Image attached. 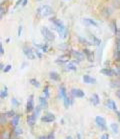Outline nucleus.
<instances>
[{"mask_svg":"<svg viewBox=\"0 0 120 139\" xmlns=\"http://www.w3.org/2000/svg\"><path fill=\"white\" fill-rule=\"evenodd\" d=\"M36 119H37V117L33 114V115H29L28 117H27V122H28V124L30 125V126H33L34 124H35V122H36Z\"/></svg>","mask_w":120,"mask_h":139,"instance_id":"obj_18","label":"nucleus"},{"mask_svg":"<svg viewBox=\"0 0 120 139\" xmlns=\"http://www.w3.org/2000/svg\"><path fill=\"white\" fill-rule=\"evenodd\" d=\"M110 83H111V86L114 87V88L120 87V79H116V80H114V81H111Z\"/></svg>","mask_w":120,"mask_h":139,"instance_id":"obj_29","label":"nucleus"},{"mask_svg":"<svg viewBox=\"0 0 120 139\" xmlns=\"http://www.w3.org/2000/svg\"><path fill=\"white\" fill-rule=\"evenodd\" d=\"M6 96H7V88L5 87L4 90L1 91V99H4Z\"/></svg>","mask_w":120,"mask_h":139,"instance_id":"obj_32","label":"nucleus"},{"mask_svg":"<svg viewBox=\"0 0 120 139\" xmlns=\"http://www.w3.org/2000/svg\"><path fill=\"white\" fill-rule=\"evenodd\" d=\"M41 50H42V52H47V50H48V45H47V44H45V45H42V47H41Z\"/></svg>","mask_w":120,"mask_h":139,"instance_id":"obj_36","label":"nucleus"},{"mask_svg":"<svg viewBox=\"0 0 120 139\" xmlns=\"http://www.w3.org/2000/svg\"><path fill=\"white\" fill-rule=\"evenodd\" d=\"M38 139H48V138H47V136H40Z\"/></svg>","mask_w":120,"mask_h":139,"instance_id":"obj_49","label":"nucleus"},{"mask_svg":"<svg viewBox=\"0 0 120 139\" xmlns=\"http://www.w3.org/2000/svg\"><path fill=\"white\" fill-rule=\"evenodd\" d=\"M71 93L74 97H77V98H82L84 97V91H82L81 89H78V88H73L71 90Z\"/></svg>","mask_w":120,"mask_h":139,"instance_id":"obj_8","label":"nucleus"},{"mask_svg":"<svg viewBox=\"0 0 120 139\" xmlns=\"http://www.w3.org/2000/svg\"><path fill=\"white\" fill-rule=\"evenodd\" d=\"M100 72H101L103 75H105V76H113V75H115L114 70L109 69V68H103V69H101Z\"/></svg>","mask_w":120,"mask_h":139,"instance_id":"obj_13","label":"nucleus"},{"mask_svg":"<svg viewBox=\"0 0 120 139\" xmlns=\"http://www.w3.org/2000/svg\"><path fill=\"white\" fill-rule=\"evenodd\" d=\"M41 33H42V35H43V37L47 40V41H49V42H52V41H54L55 40V36H54V34H53V32L52 31H50L47 27H42L41 28Z\"/></svg>","mask_w":120,"mask_h":139,"instance_id":"obj_3","label":"nucleus"},{"mask_svg":"<svg viewBox=\"0 0 120 139\" xmlns=\"http://www.w3.org/2000/svg\"><path fill=\"white\" fill-rule=\"evenodd\" d=\"M0 10H1V12H0V17L2 18V17H3V14L5 13V9L3 8V5H1V8H0Z\"/></svg>","mask_w":120,"mask_h":139,"instance_id":"obj_37","label":"nucleus"},{"mask_svg":"<svg viewBox=\"0 0 120 139\" xmlns=\"http://www.w3.org/2000/svg\"><path fill=\"white\" fill-rule=\"evenodd\" d=\"M21 32H22V26H19V28H18V36L21 35Z\"/></svg>","mask_w":120,"mask_h":139,"instance_id":"obj_45","label":"nucleus"},{"mask_svg":"<svg viewBox=\"0 0 120 139\" xmlns=\"http://www.w3.org/2000/svg\"><path fill=\"white\" fill-rule=\"evenodd\" d=\"M89 38H90L91 43H92L93 45L100 46V44H101V40H100V39H98L97 37H95V36H94V35H92V34H89Z\"/></svg>","mask_w":120,"mask_h":139,"instance_id":"obj_11","label":"nucleus"},{"mask_svg":"<svg viewBox=\"0 0 120 139\" xmlns=\"http://www.w3.org/2000/svg\"><path fill=\"white\" fill-rule=\"evenodd\" d=\"M71 54L77 59V60H79V61H82V60H84L85 59V54L84 53H82V52H80V51H75V50H71Z\"/></svg>","mask_w":120,"mask_h":139,"instance_id":"obj_7","label":"nucleus"},{"mask_svg":"<svg viewBox=\"0 0 120 139\" xmlns=\"http://www.w3.org/2000/svg\"><path fill=\"white\" fill-rule=\"evenodd\" d=\"M52 12H53L52 8H51L50 6H48V5H42V6H40V7L38 8V10H37V13H38L39 15L43 16V17L51 15Z\"/></svg>","mask_w":120,"mask_h":139,"instance_id":"obj_2","label":"nucleus"},{"mask_svg":"<svg viewBox=\"0 0 120 139\" xmlns=\"http://www.w3.org/2000/svg\"><path fill=\"white\" fill-rule=\"evenodd\" d=\"M116 36H117V39L120 40V29H118V31H117V33H116Z\"/></svg>","mask_w":120,"mask_h":139,"instance_id":"obj_46","label":"nucleus"},{"mask_svg":"<svg viewBox=\"0 0 120 139\" xmlns=\"http://www.w3.org/2000/svg\"><path fill=\"white\" fill-rule=\"evenodd\" d=\"M68 60H69V55L64 54V55H61L60 57H58L56 62L57 63H64V62H68Z\"/></svg>","mask_w":120,"mask_h":139,"instance_id":"obj_17","label":"nucleus"},{"mask_svg":"<svg viewBox=\"0 0 120 139\" xmlns=\"http://www.w3.org/2000/svg\"><path fill=\"white\" fill-rule=\"evenodd\" d=\"M83 22L85 24H87V25H91V26H94V27H98V23L96 21L90 19V18H84L83 19Z\"/></svg>","mask_w":120,"mask_h":139,"instance_id":"obj_14","label":"nucleus"},{"mask_svg":"<svg viewBox=\"0 0 120 139\" xmlns=\"http://www.w3.org/2000/svg\"><path fill=\"white\" fill-rule=\"evenodd\" d=\"M90 101L92 102V104H93V105H98V104H99V102H100L99 96H98L97 94H93V95L91 96V98H90Z\"/></svg>","mask_w":120,"mask_h":139,"instance_id":"obj_19","label":"nucleus"},{"mask_svg":"<svg viewBox=\"0 0 120 139\" xmlns=\"http://www.w3.org/2000/svg\"><path fill=\"white\" fill-rule=\"evenodd\" d=\"M114 73L116 76H120V66H117L115 69H114Z\"/></svg>","mask_w":120,"mask_h":139,"instance_id":"obj_35","label":"nucleus"},{"mask_svg":"<svg viewBox=\"0 0 120 139\" xmlns=\"http://www.w3.org/2000/svg\"><path fill=\"white\" fill-rule=\"evenodd\" d=\"M19 120H20V115H15L13 118H12V121H11V123H12V125L13 126H17L18 125V123H19Z\"/></svg>","mask_w":120,"mask_h":139,"instance_id":"obj_21","label":"nucleus"},{"mask_svg":"<svg viewBox=\"0 0 120 139\" xmlns=\"http://www.w3.org/2000/svg\"><path fill=\"white\" fill-rule=\"evenodd\" d=\"M10 139H16V138H14V137H11Z\"/></svg>","mask_w":120,"mask_h":139,"instance_id":"obj_53","label":"nucleus"},{"mask_svg":"<svg viewBox=\"0 0 120 139\" xmlns=\"http://www.w3.org/2000/svg\"><path fill=\"white\" fill-rule=\"evenodd\" d=\"M11 67H12L11 65H7V66H6L5 68H4V70H3V71H4V72H8L9 70L11 69Z\"/></svg>","mask_w":120,"mask_h":139,"instance_id":"obj_42","label":"nucleus"},{"mask_svg":"<svg viewBox=\"0 0 120 139\" xmlns=\"http://www.w3.org/2000/svg\"><path fill=\"white\" fill-rule=\"evenodd\" d=\"M11 102H12V104H13V105H15V106H18V105H19V102H18L15 98H13V99L11 100Z\"/></svg>","mask_w":120,"mask_h":139,"instance_id":"obj_38","label":"nucleus"},{"mask_svg":"<svg viewBox=\"0 0 120 139\" xmlns=\"http://www.w3.org/2000/svg\"><path fill=\"white\" fill-rule=\"evenodd\" d=\"M63 100H64V106H65V108H68L69 105H70V98L68 96H66V97L63 98Z\"/></svg>","mask_w":120,"mask_h":139,"instance_id":"obj_30","label":"nucleus"},{"mask_svg":"<svg viewBox=\"0 0 120 139\" xmlns=\"http://www.w3.org/2000/svg\"><path fill=\"white\" fill-rule=\"evenodd\" d=\"M30 83L34 86V87H37V88H39L40 87V83L36 80V79H34V78H32V79H30Z\"/></svg>","mask_w":120,"mask_h":139,"instance_id":"obj_26","label":"nucleus"},{"mask_svg":"<svg viewBox=\"0 0 120 139\" xmlns=\"http://www.w3.org/2000/svg\"><path fill=\"white\" fill-rule=\"evenodd\" d=\"M106 106H107L108 108H110V109L114 110V111H117V106H116V104H115V102H114L113 100L108 99V100H107V102H106Z\"/></svg>","mask_w":120,"mask_h":139,"instance_id":"obj_16","label":"nucleus"},{"mask_svg":"<svg viewBox=\"0 0 120 139\" xmlns=\"http://www.w3.org/2000/svg\"><path fill=\"white\" fill-rule=\"evenodd\" d=\"M50 21L54 24L55 29H56L57 32L61 35V37H62V38H66V36H67V34H68V30H67V28L65 27V25L63 24V22L60 21L59 19H56V18H51Z\"/></svg>","mask_w":120,"mask_h":139,"instance_id":"obj_1","label":"nucleus"},{"mask_svg":"<svg viewBox=\"0 0 120 139\" xmlns=\"http://www.w3.org/2000/svg\"><path fill=\"white\" fill-rule=\"evenodd\" d=\"M116 95H117V97L120 99V89H118V90L116 91Z\"/></svg>","mask_w":120,"mask_h":139,"instance_id":"obj_47","label":"nucleus"},{"mask_svg":"<svg viewBox=\"0 0 120 139\" xmlns=\"http://www.w3.org/2000/svg\"><path fill=\"white\" fill-rule=\"evenodd\" d=\"M6 115H7V117H11V118H13L16 114H15V112H14L13 110H10V111H8V112L6 113Z\"/></svg>","mask_w":120,"mask_h":139,"instance_id":"obj_33","label":"nucleus"},{"mask_svg":"<svg viewBox=\"0 0 120 139\" xmlns=\"http://www.w3.org/2000/svg\"><path fill=\"white\" fill-rule=\"evenodd\" d=\"M100 139H109V135H108L107 133H104V134L101 136V138Z\"/></svg>","mask_w":120,"mask_h":139,"instance_id":"obj_41","label":"nucleus"},{"mask_svg":"<svg viewBox=\"0 0 120 139\" xmlns=\"http://www.w3.org/2000/svg\"><path fill=\"white\" fill-rule=\"evenodd\" d=\"M49 77L52 79V80H55V81H58L60 79V76L57 72H50L49 73Z\"/></svg>","mask_w":120,"mask_h":139,"instance_id":"obj_20","label":"nucleus"},{"mask_svg":"<svg viewBox=\"0 0 120 139\" xmlns=\"http://www.w3.org/2000/svg\"><path fill=\"white\" fill-rule=\"evenodd\" d=\"M83 81H84V83H87V84H95L96 83V79L89 75H83Z\"/></svg>","mask_w":120,"mask_h":139,"instance_id":"obj_10","label":"nucleus"},{"mask_svg":"<svg viewBox=\"0 0 120 139\" xmlns=\"http://www.w3.org/2000/svg\"><path fill=\"white\" fill-rule=\"evenodd\" d=\"M26 4H27V0H23V3H22V5H23V6H25Z\"/></svg>","mask_w":120,"mask_h":139,"instance_id":"obj_48","label":"nucleus"},{"mask_svg":"<svg viewBox=\"0 0 120 139\" xmlns=\"http://www.w3.org/2000/svg\"><path fill=\"white\" fill-rule=\"evenodd\" d=\"M83 51H84L83 53L85 54V56H86L87 60H88V61H90V62H92V61H93V59H94V55H93V53H92L90 50H88V49H84Z\"/></svg>","mask_w":120,"mask_h":139,"instance_id":"obj_12","label":"nucleus"},{"mask_svg":"<svg viewBox=\"0 0 120 139\" xmlns=\"http://www.w3.org/2000/svg\"><path fill=\"white\" fill-rule=\"evenodd\" d=\"M95 122H96L97 126H99L101 129H105L106 128V120L102 116H97L95 118Z\"/></svg>","mask_w":120,"mask_h":139,"instance_id":"obj_6","label":"nucleus"},{"mask_svg":"<svg viewBox=\"0 0 120 139\" xmlns=\"http://www.w3.org/2000/svg\"><path fill=\"white\" fill-rule=\"evenodd\" d=\"M0 54H1V55L4 54V49H3V45H2V43H0Z\"/></svg>","mask_w":120,"mask_h":139,"instance_id":"obj_40","label":"nucleus"},{"mask_svg":"<svg viewBox=\"0 0 120 139\" xmlns=\"http://www.w3.org/2000/svg\"><path fill=\"white\" fill-rule=\"evenodd\" d=\"M66 139H73V138H72L71 136H68V137H67V138H66Z\"/></svg>","mask_w":120,"mask_h":139,"instance_id":"obj_52","label":"nucleus"},{"mask_svg":"<svg viewBox=\"0 0 120 139\" xmlns=\"http://www.w3.org/2000/svg\"><path fill=\"white\" fill-rule=\"evenodd\" d=\"M3 67H4V66H3V64H1V65H0V69L4 70V68H3Z\"/></svg>","mask_w":120,"mask_h":139,"instance_id":"obj_51","label":"nucleus"},{"mask_svg":"<svg viewBox=\"0 0 120 139\" xmlns=\"http://www.w3.org/2000/svg\"><path fill=\"white\" fill-rule=\"evenodd\" d=\"M114 58L116 61H120V49L116 48L115 49V53H114Z\"/></svg>","mask_w":120,"mask_h":139,"instance_id":"obj_28","label":"nucleus"},{"mask_svg":"<svg viewBox=\"0 0 120 139\" xmlns=\"http://www.w3.org/2000/svg\"><path fill=\"white\" fill-rule=\"evenodd\" d=\"M110 127H111V129H112V131L114 132V133H118L119 132V125L117 124V123H112L111 125H110Z\"/></svg>","mask_w":120,"mask_h":139,"instance_id":"obj_23","label":"nucleus"},{"mask_svg":"<svg viewBox=\"0 0 120 139\" xmlns=\"http://www.w3.org/2000/svg\"><path fill=\"white\" fill-rule=\"evenodd\" d=\"M35 53H36V55H37V57H38V58H41V57H42V54L39 52V50H37V49H36Z\"/></svg>","mask_w":120,"mask_h":139,"instance_id":"obj_43","label":"nucleus"},{"mask_svg":"<svg viewBox=\"0 0 120 139\" xmlns=\"http://www.w3.org/2000/svg\"><path fill=\"white\" fill-rule=\"evenodd\" d=\"M23 52H24V54L26 55V57H27L28 59H30V60H34V59H35L34 51H33L30 47L24 46V47H23Z\"/></svg>","mask_w":120,"mask_h":139,"instance_id":"obj_4","label":"nucleus"},{"mask_svg":"<svg viewBox=\"0 0 120 139\" xmlns=\"http://www.w3.org/2000/svg\"><path fill=\"white\" fill-rule=\"evenodd\" d=\"M59 95H60V98H64V97L67 96V93H66V89H65V87L61 86V87L59 88Z\"/></svg>","mask_w":120,"mask_h":139,"instance_id":"obj_22","label":"nucleus"},{"mask_svg":"<svg viewBox=\"0 0 120 139\" xmlns=\"http://www.w3.org/2000/svg\"><path fill=\"white\" fill-rule=\"evenodd\" d=\"M39 102H40V107L42 109H45L48 107V102L46 100V97H39Z\"/></svg>","mask_w":120,"mask_h":139,"instance_id":"obj_15","label":"nucleus"},{"mask_svg":"<svg viewBox=\"0 0 120 139\" xmlns=\"http://www.w3.org/2000/svg\"><path fill=\"white\" fill-rule=\"evenodd\" d=\"M47 138L48 139H54V133L52 132V133H50L49 135H47Z\"/></svg>","mask_w":120,"mask_h":139,"instance_id":"obj_44","label":"nucleus"},{"mask_svg":"<svg viewBox=\"0 0 120 139\" xmlns=\"http://www.w3.org/2000/svg\"><path fill=\"white\" fill-rule=\"evenodd\" d=\"M43 93H44V97H46V98L49 97V87L48 86H45V88L43 90Z\"/></svg>","mask_w":120,"mask_h":139,"instance_id":"obj_31","label":"nucleus"},{"mask_svg":"<svg viewBox=\"0 0 120 139\" xmlns=\"http://www.w3.org/2000/svg\"><path fill=\"white\" fill-rule=\"evenodd\" d=\"M33 95H30L29 98H28V101H27V105H26V111L28 113L32 112L33 109H34V100H33Z\"/></svg>","mask_w":120,"mask_h":139,"instance_id":"obj_5","label":"nucleus"},{"mask_svg":"<svg viewBox=\"0 0 120 139\" xmlns=\"http://www.w3.org/2000/svg\"><path fill=\"white\" fill-rule=\"evenodd\" d=\"M1 138L2 139H10L11 138V134L9 131H4V133H2L1 135Z\"/></svg>","mask_w":120,"mask_h":139,"instance_id":"obj_27","label":"nucleus"},{"mask_svg":"<svg viewBox=\"0 0 120 139\" xmlns=\"http://www.w3.org/2000/svg\"><path fill=\"white\" fill-rule=\"evenodd\" d=\"M14 133H15V135H19V134H22V130L18 128V129H16V130H15V132H14Z\"/></svg>","mask_w":120,"mask_h":139,"instance_id":"obj_39","label":"nucleus"},{"mask_svg":"<svg viewBox=\"0 0 120 139\" xmlns=\"http://www.w3.org/2000/svg\"><path fill=\"white\" fill-rule=\"evenodd\" d=\"M78 40H79V42H80L81 44H88V45H91V44H92V43H90L89 41H87L85 38H83V37H81V36L78 37Z\"/></svg>","mask_w":120,"mask_h":139,"instance_id":"obj_25","label":"nucleus"},{"mask_svg":"<svg viewBox=\"0 0 120 139\" xmlns=\"http://www.w3.org/2000/svg\"><path fill=\"white\" fill-rule=\"evenodd\" d=\"M55 120V116L51 113H48V114H45L42 118H41V121L44 122V123H49V122H52Z\"/></svg>","mask_w":120,"mask_h":139,"instance_id":"obj_9","label":"nucleus"},{"mask_svg":"<svg viewBox=\"0 0 120 139\" xmlns=\"http://www.w3.org/2000/svg\"><path fill=\"white\" fill-rule=\"evenodd\" d=\"M6 114H4V113H2L1 114V124H4L5 122H6Z\"/></svg>","mask_w":120,"mask_h":139,"instance_id":"obj_34","label":"nucleus"},{"mask_svg":"<svg viewBox=\"0 0 120 139\" xmlns=\"http://www.w3.org/2000/svg\"><path fill=\"white\" fill-rule=\"evenodd\" d=\"M66 68L68 70H72V71H75L76 70V65L73 63V62H69V63H67V65H66Z\"/></svg>","mask_w":120,"mask_h":139,"instance_id":"obj_24","label":"nucleus"},{"mask_svg":"<svg viewBox=\"0 0 120 139\" xmlns=\"http://www.w3.org/2000/svg\"><path fill=\"white\" fill-rule=\"evenodd\" d=\"M115 112H116V114H117V116L119 117V119H120V112H119V111H115Z\"/></svg>","mask_w":120,"mask_h":139,"instance_id":"obj_50","label":"nucleus"}]
</instances>
